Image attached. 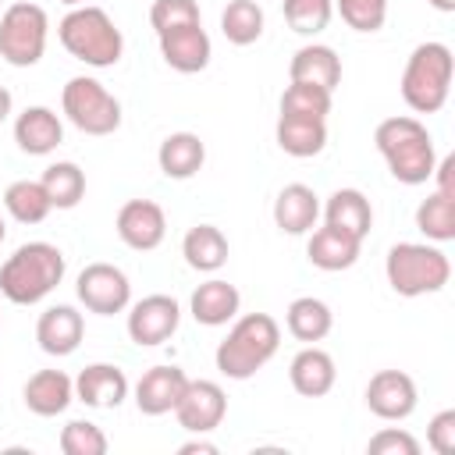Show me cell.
<instances>
[{
  "instance_id": "obj_22",
  "label": "cell",
  "mask_w": 455,
  "mask_h": 455,
  "mask_svg": "<svg viewBox=\"0 0 455 455\" xmlns=\"http://www.w3.org/2000/svg\"><path fill=\"white\" fill-rule=\"evenodd\" d=\"M288 380H291V387L302 398H323L334 387V380H338V370H334L331 352H323L316 345H306L288 363Z\"/></svg>"
},
{
  "instance_id": "obj_37",
  "label": "cell",
  "mask_w": 455,
  "mask_h": 455,
  "mask_svg": "<svg viewBox=\"0 0 455 455\" xmlns=\"http://www.w3.org/2000/svg\"><path fill=\"white\" fill-rule=\"evenodd\" d=\"M60 451L64 455H103L107 451V434L92 419H71L60 430Z\"/></svg>"
},
{
  "instance_id": "obj_14",
  "label": "cell",
  "mask_w": 455,
  "mask_h": 455,
  "mask_svg": "<svg viewBox=\"0 0 455 455\" xmlns=\"http://www.w3.org/2000/svg\"><path fill=\"white\" fill-rule=\"evenodd\" d=\"M160 39V57L167 60V68L181 71V75H196L210 64V36L203 28V21L196 25H178V28H167L156 36Z\"/></svg>"
},
{
  "instance_id": "obj_1",
  "label": "cell",
  "mask_w": 455,
  "mask_h": 455,
  "mask_svg": "<svg viewBox=\"0 0 455 455\" xmlns=\"http://www.w3.org/2000/svg\"><path fill=\"white\" fill-rule=\"evenodd\" d=\"M64 252L53 242H25L0 267V295L14 306H36L64 281Z\"/></svg>"
},
{
  "instance_id": "obj_15",
  "label": "cell",
  "mask_w": 455,
  "mask_h": 455,
  "mask_svg": "<svg viewBox=\"0 0 455 455\" xmlns=\"http://www.w3.org/2000/svg\"><path fill=\"white\" fill-rule=\"evenodd\" d=\"M85 338V320L75 306H46L36 320V341L46 355H71Z\"/></svg>"
},
{
  "instance_id": "obj_6",
  "label": "cell",
  "mask_w": 455,
  "mask_h": 455,
  "mask_svg": "<svg viewBox=\"0 0 455 455\" xmlns=\"http://www.w3.org/2000/svg\"><path fill=\"white\" fill-rule=\"evenodd\" d=\"M384 274L395 295L402 299H419L434 295L451 281V263L437 245L427 242H398L387 249Z\"/></svg>"
},
{
  "instance_id": "obj_27",
  "label": "cell",
  "mask_w": 455,
  "mask_h": 455,
  "mask_svg": "<svg viewBox=\"0 0 455 455\" xmlns=\"http://www.w3.org/2000/svg\"><path fill=\"white\" fill-rule=\"evenodd\" d=\"M323 224H334L355 238H366L373 228V206L359 188H334L323 203Z\"/></svg>"
},
{
  "instance_id": "obj_7",
  "label": "cell",
  "mask_w": 455,
  "mask_h": 455,
  "mask_svg": "<svg viewBox=\"0 0 455 455\" xmlns=\"http://www.w3.org/2000/svg\"><path fill=\"white\" fill-rule=\"evenodd\" d=\"M60 110L82 135H114L121 128L117 96L92 75H75L60 89Z\"/></svg>"
},
{
  "instance_id": "obj_10",
  "label": "cell",
  "mask_w": 455,
  "mask_h": 455,
  "mask_svg": "<svg viewBox=\"0 0 455 455\" xmlns=\"http://www.w3.org/2000/svg\"><path fill=\"white\" fill-rule=\"evenodd\" d=\"M178 427L188 434H210L228 416V395L217 380H188L178 405H174Z\"/></svg>"
},
{
  "instance_id": "obj_42",
  "label": "cell",
  "mask_w": 455,
  "mask_h": 455,
  "mask_svg": "<svg viewBox=\"0 0 455 455\" xmlns=\"http://www.w3.org/2000/svg\"><path fill=\"white\" fill-rule=\"evenodd\" d=\"M178 451H181V455H196V451H203V455H213V451H217V444H210V441H185Z\"/></svg>"
},
{
  "instance_id": "obj_8",
  "label": "cell",
  "mask_w": 455,
  "mask_h": 455,
  "mask_svg": "<svg viewBox=\"0 0 455 455\" xmlns=\"http://www.w3.org/2000/svg\"><path fill=\"white\" fill-rule=\"evenodd\" d=\"M46 36H50V18L39 4L18 0L4 7L0 14V57L11 68H32L46 53Z\"/></svg>"
},
{
  "instance_id": "obj_13",
  "label": "cell",
  "mask_w": 455,
  "mask_h": 455,
  "mask_svg": "<svg viewBox=\"0 0 455 455\" xmlns=\"http://www.w3.org/2000/svg\"><path fill=\"white\" fill-rule=\"evenodd\" d=\"M167 235V217L153 199H128L117 210V238L135 252H153Z\"/></svg>"
},
{
  "instance_id": "obj_33",
  "label": "cell",
  "mask_w": 455,
  "mask_h": 455,
  "mask_svg": "<svg viewBox=\"0 0 455 455\" xmlns=\"http://www.w3.org/2000/svg\"><path fill=\"white\" fill-rule=\"evenodd\" d=\"M416 228H419L430 242H451V238H455V196L430 192V196L416 206Z\"/></svg>"
},
{
  "instance_id": "obj_17",
  "label": "cell",
  "mask_w": 455,
  "mask_h": 455,
  "mask_svg": "<svg viewBox=\"0 0 455 455\" xmlns=\"http://www.w3.org/2000/svg\"><path fill=\"white\" fill-rule=\"evenodd\" d=\"M188 377L181 366H149L135 384V405L142 416H164L174 412Z\"/></svg>"
},
{
  "instance_id": "obj_31",
  "label": "cell",
  "mask_w": 455,
  "mask_h": 455,
  "mask_svg": "<svg viewBox=\"0 0 455 455\" xmlns=\"http://www.w3.org/2000/svg\"><path fill=\"white\" fill-rule=\"evenodd\" d=\"M4 210H7L18 224H43L53 206H50L46 188H43L39 181L21 178V181H11V185L4 188Z\"/></svg>"
},
{
  "instance_id": "obj_2",
  "label": "cell",
  "mask_w": 455,
  "mask_h": 455,
  "mask_svg": "<svg viewBox=\"0 0 455 455\" xmlns=\"http://www.w3.org/2000/svg\"><path fill=\"white\" fill-rule=\"evenodd\" d=\"M373 142L391 171L395 181L402 185H423L434 174L437 153H434V139L427 132L423 121L398 114V117H384L373 132Z\"/></svg>"
},
{
  "instance_id": "obj_5",
  "label": "cell",
  "mask_w": 455,
  "mask_h": 455,
  "mask_svg": "<svg viewBox=\"0 0 455 455\" xmlns=\"http://www.w3.org/2000/svg\"><path fill=\"white\" fill-rule=\"evenodd\" d=\"M451 71H455V60H451V50L444 43H419L405 68H402V100L409 103V110L416 114H437L444 103H448V92H451Z\"/></svg>"
},
{
  "instance_id": "obj_28",
  "label": "cell",
  "mask_w": 455,
  "mask_h": 455,
  "mask_svg": "<svg viewBox=\"0 0 455 455\" xmlns=\"http://www.w3.org/2000/svg\"><path fill=\"white\" fill-rule=\"evenodd\" d=\"M228 238H224V231L220 228H213V224H196V228H188L185 231V238H181V256H185V263L192 267V270H199V274H213V270H220L224 263H228Z\"/></svg>"
},
{
  "instance_id": "obj_21",
  "label": "cell",
  "mask_w": 455,
  "mask_h": 455,
  "mask_svg": "<svg viewBox=\"0 0 455 455\" xmlns=\"http://www.w3.org/2000/svg\"><path fill=\"white\" fill-rule=\"evenodd\" d=\"M238 306H242L238 288L228 284V281H220V277L203 281L192 291V299H188V313L203 327H224V323H231L238 316Z\"/></svg>"
},
{
  "instance_id": "obj_35",
  "label": "cell",
  "mask_w": 455,
  "mask_h": 455,
  "mask_svg": "<svg viewBox=\"0 0 455 455\" xmlns=\"http://www.w3.org/2000/svg\"><path fill=\"white\" fill-rule=\"evenodd\" d=\"M281 114H306V117H323L331 114V92L309 82H291L281 92Z\"/></svg>"
},
{
  "instance_id": "obj_11",
  "label": "cell",
  "mask_w": 455,
  "mask_h": 455,
  "mask_svg": "<svg viewBox=\"0 0 455 455\" xmlns=\"http://www.w3.org/2000/svg\"><path fill=\"white\" fill-rule=\"evenodd\" d=\"M181 323V306L171 295H146L135 306H128V338L142 348L164 345Z\"/></svg>"
},
{
  "instance_id": "obj_34",
  "label": "cell",
  "mask_w": 455,
  "mask_h": 455,
  "mask_svg": "<svg viewBox=\"0 0 455 455\" xmlns=\"http://www.w3.org/2000/svg\"><path fill=\"white\" fill-rule=\"evenodd\" d=\"M281 11H284V21H288L291 32L316 36L331 25L334 0H281Z\"/></svg>"
},
{
  "instance_id": "obj_30",
  "label": "cell",
  "mask_w": 455,
  "mask_h": 455,
  "mask_svg": "<svg viewBox=\"0 0 455 455\" xmlns=\"http://www.w3.org/2000/svg\"><path fill=\"white\" fill-rule=\"evenodd\" d=\"M39 185L46 188V199L53 210H75L85 196V171L71 160H57L43 171Z\"/></svg>"
},
{
  "instance_id": "obj_46",
  "label": "cell",
  "mask_w": 455,
  "mask_h": 455,
  "mask_svg": "<svg viewBox=\"0 0 455 455\" xmlns=\"http://www.w3.org/2000/svg\"><path fill=\"white\" fill-rule=\"evenodd\" d=\"M60 4H68V7H78V4H85V0H60Z\"/></svg>"
},
{
  "instance_id": "obj_25",
  "label": "cell",
  "mask_w": 455,
  "mask_h": 455,
  "mask_svg": "<svg viewBox=\"0 0 455 455\" xmlns=\"http://www.w3.org/2000/svg\"><path fill=\"white\" fill-rule=\"evenodd\" d=\"M274 139H277V146L288 156L306 160V156L323 153V146H327V121L323 117H306V114H281L277 128H274Z\"/></svg>"
},
{
  "instance_id": "obj_20",
  "label": "cell",
  "mask_w": 455,
  "mask_h": 455,
  "mask_svg": "<svg viewBox=\"0 0 455 455\" xmlns=\"http://www.w3.org/2000/svg\"><path fill=\"white\" fill-rule=\"evenodd\" d=\"M320 220V196L302 185V181H291L277 192L274 199V224L284 231V235H309Z\"/></svg>"
},
{
  "instance_id": "obj_45",
  "label": "cell",
  "mask_w": 455,
  "mask_h": 455,
  "mask_svg": "<svg viewBox=\"0 0 455 455\" xmlns=\"http://www.w3.org/2000/svg\"><path fill=\"white\" fill-rule=\"evenodd\" d=\"M7 238V224H4V217H0V242Z\"/></svg>"
},
{
  "instance_id": "obj_18",
  "label": "cell",
  "mask_w": 455,
  "mask_h": 455,
  "mask_svg": "<svg viewBox=\"0 0 455 455\" xmlns=\"http://www.w3.org/2000/svg\"><path fill=\"white\" fill-rule=\"evenodd\" d=\"M14 142L28 156H46L64 142V124L50 107H25L14 117Z\"/></svg>"
},
{
  "instance_id": "obj_41",
  "label": "cell",
  "mask_w": 455,
  "mask_h": 455,
  "mask_svg": "<svg viewBox=\"0 0 455 455\" xmlns=\"http://www.w3.org/2000/svg\"><path fill=\"white\" fill-rule=\"evenodd\" d=\"M451 171H455V156H444V160H437L434 164V181H437V192H444V196H455V181H451Z\"/></svg>"
},
{
  "instance_id": "obj_39",
  "label": "cell",
  "mask_w": 455,
  "mask_h": 455,
  "mask_svg": "<svg viewBox=\"0 0 455 455\" xmlns=\"http://www.w3.org/2000/svg\"><path fill=\"white\" fill-rule=\"evenodd\" d=\"M366 451H370V455H419V441H416L409 430L384 427L380 434L370 437Z\"/></svg>"
},
{
  "instance_id": "obj_29",
  "label": "cell",
  "mask_w": 455,
  "mask_h": 455,
  "mask_svg": "<svg viewBox=\"0 0 455 455\" xmlns=\"http://www.w3.org/2000/svg\"><path fill=\"white\" fill-rule=\"evenodd\" d=\"M284 327H288L291 338H299V341H306V345H316V341H323V338L331 334L334 313H331V306H327L323 299L302 295V299H295V302L288 306Z\"/></svg>"
},
{
  "instance_id": "obj_36",
  "label": "cell",
  "mask_w": 455,
  "mask_h": 455,
  "mask_svg": "<svg viewBox=\"0 0 455 455\" xmlns=\"http://www.w3.org/2000/svg\"><path fill=\"white\" fill-rule=\"evenodd\" d=\"M334 11L355 32H380L387 21V0H334Z\"/></svg>"
},
{
  "instance_id": "obj_16",
  "label": "cell",
  "mask_w": 455,
  "mask_h": 455,
  "mask_svg": "<svg viewBox=\"0 0 455 455\" xmlns=\"http://www.w3.org/2000/svg\"><path fill=\"white\" fill-rule=\"evenodd\" d=\"M75 398L89 409H117L128 398V377L114 363H89L75 377Z\"/></svg>"
},
{
  "instance_id": "obj_19",
  "label": "cell",
  "mask_w": 455,
  "mask_h": 455,
  "mask_svg": "<svg viewBox=\"0 0 455 455\" xmlns=\"http://www.w3.org/2000/svg\"><path fill=\"white\" fill-rule=\"evenodd\" d=\"M21 398L28 412L50 419V416H60L75 402V380L64 370H36L21 387Z\"/></svg>"
},
{
  "instance_id": "obj_24",
  "label": "cell",
  "mask_w": 455,
  "mask_h": 455,
  "mask_svg": "<svg viewBox=\"0 0 455 455\" xmlns=\"http://www.w3.org/2000/svg\"><path fill=\"white\" fill-rule=\"evenodd\" d=\"M288 78L291 82H309V85H320V89L334 92V85L341 82V57L327 43H306V46H299L291 53Z\"/></svg>"
},
{
  "instance_id": "obj_47",
  "label": "cell",
  "mask_w": 455,
  "mask_h": 455,
  "mask_svg": "<svg viewBox=\"0 0 455 455\" xmlns=\"http://www.w3.org/2000/svg\"><path fill=\"white\" fill-rule=\"evenodd\" d=\"M0 4H4V0H0Z\"/></svg>"
},
{
  "instance_id": "obj_23",
  "label": "cell",
  "mask_w": 455,
  "mask_h": 455,
  "mask_svg": "<svg viewBox=\"0 0 455 455\" xmlns=\"http://www.w3.org/2000/svg\"><path fill=\"white\" fill-rule=\"evenodd\" d=\"M359 249H363V238H355L334 224H323L309 235L306 256L316 270H348L359 259Z\"/></svg>"
},
{
  "instance_id": "obj_12",
  "label": "cell",
  "mask_w": 455,
  "mask_h": 455,
  "mask_svg": "<svg viewBox=\"0 0 455 455\" xmlns=\"http://www.w3.org/2000/svg\"><path fill=\"white\" fill-rule=\"evenodd\" d=\"M416 384L402 370H377L366 384V409L387 423L409 419L416 412Z\"/></svg>"
},
{
  "instance_id": "obj_9",
  "label": "cell",
  "mask_w": 455,
  "mask_h": 455,
  "mask_svg": "<svg viewBox=\"0 0 455 455\" xmlns=\"http://www.w3.org/2000/svg\"><path fill=\"white\" fill-rule=\"evenodd\" d=\"M78 302L96 316H114L132 306V281L114 263H89L75 281Z\"/></svg>"
},
{
  "instance_id": "obj_40",
  "label": "cell",
  "mask_w": 455,
  "mask_h": 455,
  "mask_svg": "<svg viewBox=\"0 0 455 455\" xmlns=\"http://www.w3.org/2000/svg\"><path fill=\"white\" fill-rule=\"evenodd\" d=\"M427 444L437 455H451L455 451V409H444L427 423Z\"/></svg>"
},
{
  "instance_id": "obj_44",
  "label": "cell",
  "mask_w": 455,
  "mask_h": 455,
  "mask_svg": "<svg viewBox=\"0 0 455 455\" xmlns=\"http://www.w3.org/2000/svg\"><path fill=\"white\" fill-rule=\"evenodd\" d=\"M430 7H437V11H444V14H451L455 11V0H427Z\"/></svg>"
},
{
  "instance_id": "obj_43",
  "label": "cell",
  "mask_w": 455,
  "mask_h": 455,
  "mask_svg": "<svg viewBox=\"0 0 455 455\" xmlns=\"http://www.w3.org/2000/svg\"><path fill=\"white\" fill-rule=\"evenodd\" d=\"M11 107H14V100H11V92H7L4 85H0V124H4L7 117H11Z\"/></svg>"
},
{
  "instance_id": "obj_38",
  "label": "cell",
  "mask_w": 455,
  "mask_h": 455,
  "mask_svg": "<svg viewBox=\"0 0 455 455\" xmlns=\"http://www.w3.org/2000/svg\"><path fill=\"white\" fill-rule=\"evenodd\" d=\"M196 21H203L196 0H153V7H149V25L156 36L167 28H178V25H196Z\"/></svg>"
},
{
  "instance_id": "obj_3",
  "label": "cell",
  "mask_w": 455,
  "mask_h": 455,
  "mask_svg": "<svg viewBox=\"0 0 455 455\" xmlns=\"http://www.w3.org/2000/svg\"><path fill=\"white\" fill-rule=\"evenodd\" d=\"M277 345H281L277 320L270 313H245V316H238L231 323L228 338L217 345L213 363H217V370L224 377L249 380L277 355Z\"/></svg>"
},
{
  "instance_id": "obj_26",
  "label": "cell",
  "mask_w": 455,
  "mask_h": 455,
  "mask_svg": "<svg viewBox=\"0 0 455 455\" xmlns=\"http://www.w3.org/2000/svg\"><path fill=\"white\" fill-rule=\"evenodd\" d=\"M156 164L167 178L185 181V178L199 174V167L206 164V146L196 132H171L156 149Z\"/></svg>"
},
{
  "instance_id": "obj_32",
  "label": "cell",
  "mask_w": 455,
  "mask_h": 455,
  "mask_svg": "<svg viewBox=\"0 0 455 455\" xmlns=\"http://www.w3.org/2000/svg\"><path fill=\"white\" fill-rule=\"evenodd\" d=\"M263 7L256 0H228V7L220 11V32L228 43L235 46H249L263 36Z\"/></svg>"
},
{
  "instance_id": "obj_4",
  "label": "cell",
  "mask_w": 455,
  "mask_h": 455,
  "mask_svg": "<svg viewBox=\"0 0 455 455\" xmlns=\"http://www.w3.org/2000/svg\"><path fill=\"white\" fill-rule=\"evenodd\" d=\"M57 39L75 60H82L89 68H114L124 53L121 28L114 25V18L103 7H92V4L71 7L57 25Z\"/></svg>"
}]
</instances>
